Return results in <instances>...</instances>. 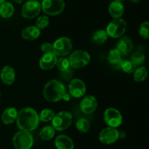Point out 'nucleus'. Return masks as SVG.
<instances>
[{
	"mask_svg": "<svg viewBox=\"0 0 149 149\" xmlns=\"http://www.w3.org/2000/svg\"><path fill=\"white\" fill-rule=\"evenodd\" d=\"M133 78L135 82H143L148 77V70L146 67H140L133 72Z\"/></svg>",
	"mask_w": 149,
	"mask_h": 149,
	"instance_id": "nucleus-24",
	"label": "nucleus"
},
{
	"mask_svg": "<svg viewBox=\"0 0 149 149\" xmlns=\"http://www.w3.org/2000/svg\"><path fill=\"white\" fill-rule=\"evenodd\" d=\"M80 109L84 113L91 114L95 111L97 107V102L96 98L92 95L85 96L80 102Z\"/></svg>",
	"mask_w": 149,
	"mask_h": 149,
	"instance_id": "nucleus-13",
	"label": "nucleus"
},
{
	"mask_svg": "<svg viewBox=\"0 0 149 149\" xmlns=\"http://www.w3.org/2000/svg\"><path fill=\"white\" fill-rule=\"evenodd\" d=\"M14 13V6L9 1L0 4V16L3 18H10Z\"/></svg>",
	"mask_w": 149,
	"mask_h": 149,
	"instance_id": "nucleus-22",
	"label": "nucleus"
},
{
	"mask_svg": "<svg viewBox=\"0 0 149 149\" xmlns=\"http://www.w3.org/2000/svg\"><path fill=\"white\" fill-rule=\"evenodd\" d=\"M116 48L122 55H127L133 48V42L128 37H123L118 41Z\"/></svg>",
	"mask_w": 149,
	"mask_h": 149,
	"instance_id": "nucleus-17",
	"label": "nucleus"
},
{
	"mask_svg": "<svg viewBox=\"0 0 149 149\" xmlns=\"http://www.w3.org/2000/svg\"><path fill=\"white\" fill-rule=\"evenodd\" d=\"M131 61L135 64V66L141 65L145 61V55L141 52L134 53L132 56Z\"/></svg>",
	"mask_w": 149,
	"mask_h": 149,
	"instance_id": "nucleus-31",
	"label": "nucleus"
},
{
	"mask_svg": "<svg viewBox=\"0 0 149 149\" xmlns=\"http://www.w3.org/2000/svg\"><path fill=\"white\" fill-rule=\"evenodd\" d=\"M55 145L57 149H74V144L72 139L68 135L60 134L55 140Z\"/></svg>",
	"mask_w": 149,
	"mask_h": 149,
	"instance_id": "nucleus-16",
	"label": "nucleus"
},
{
	"mask_svg": "<svg viewBox=\"0 0 149 149\" xmlns=\"http://www.w3.org/2000/svg\"><path fill=\"white\" fill-rule=\"evenodd\" d=\"M127 22L122 18L113 19L108 24L106 32L108 36L112 38H119L125 33Z\"/></svg>",
	"mask_w": 149,
	"mask_h": 149,
	"instance_id": "nucleus-6",
	"label": "nucleus"
},
{
	"mask_svg": "<svg viewBox=\"0 0 149 149\" xmlns=\"http://www.w3.org/2000/svg\"><path fill=\"white\" fill-rule=\"evenodd\" d=\"M120 67L125 72L128 73V74L132 73L135 71V69H136V66L135 65V64L131 60L122 61V63H121Z\"/></svg>",
	"mask_w": 149,
	"mask_h": 149,
	"instance_id": "nucleus-28",
	"label": "nucleus"
},
{
	"mask_svg": "<svg viewBox=\"0 0 149 149\" xmlns=\"http://www.w3.org/2000/svg\"><path fill=\"white\" fill-rule=\"evenodd\" d=\"M58 57L54 53H45L39 60V67L43 70H49L56 65Z\"/></svg>",
	"mask_w": 149,
	"mask_h": 149,
	"instance_id": "nucleus-14",
	"label": "nucleus"
},
{
	"mask_svg": "<svg viewBox=\"0 0 149 149\" xmlns=\"http://www.w3.org/2000/svg\"><path fill=\"white\" fill-rule=\"evenodd\" d=\"M90 53L83 50H77L70 54L68 58L70 67L74 69H79L85 67L90 61Z\"/></svg>",
	"mask_w": 149,
	"mask_h": 149,
	"instance_id": "nucleus-3",
	"label": "nucleus"
},
{
	"mask_svg": "<svg viewBox=\"0 0 149 149\" xmlns=\"http://www.w3.org/2000/svg\"><path fill=\"white\" fill-rule=\"evenodd\" d=\"M55 129L52 126H46L43 127L39 132V137L42 140H45V141L52 140L55 137Z\"/></svg>",
	"mask_w": 149,
	"mask_h": 149,
	"instance_id": "nucleus-23",
	"label": "nucleus"
},
{
	"mask_svg": "<svg viewBox=\"0 0 149 149\" xmlns=\"http://www.w3.org/2000/svg\"><path fill=\"white\" fill-rule=\"evenodd\" d=\"M86 85L81 79L75 78L71 80L68 84V91L74 98H81L85 94Z\"/></svg>",
	"mask_w": 149,
	"mask_h": 149,
	"instance_id": "nucleus-12",
	"label": "nucleus"
},
{
	"mask_svg": "<svg viewBox=\"0 0 149 149\" xmlns=\"http://www.w3.org/2000/svg\"><path fill=\"white\" fill-rule=\"evenodd\" d=\"M108 39V34L106 33V30H103V29H100V30H97L93 33V37H92V39L93 42L97 45H101L106 42V41Z\"/></svg>",
	"mask_w": 149,
	"mask_h": 149,
	"instance_id": "nucleus-25",
	"label": "nucleus"
},
{
	"mask_svg": "<svg viewBox=\"0 0 149 149\" xmlns=\"http://www.w3.org/2000/svg\"><path fill=\"white\" fill-rule=\"evenodd\" d=\"M58 70L61 72H65L66 70H69L70 64L68 59L65 57H60L57 59L56 65Z\"/></svg>",
	"mask_w": 149,
	"mask_h": 149,
	"instance_id": "nucleus-29",
	"label": "nucleus"
},
{
	"mask_svg": "<svg viewBox=\"0 0 149 149\" xmlns=\"http://www.w3.org/2000/svg\"><path fill=\"white\" fill-rule=\"evenodd\" d=\"M39 114L33 108L30 107L23 108L17 112L16 122L18 128L22 131H33L39 124Z\"/></svg>",
	"mask_w": 149,
	"mask_h": 149,
	"instance_id": "nucleus-1",
	"label": "nucleus"
},
{
	"mask_svg": "<svg viewBox=\"0 0 149 149\" xmlns=\"http://www.w3.org/2000/svg\"><path fill=\"white\" fill-rule=\"evenodd\" d=\"M66 93V89L62 82L52 80L46 83L43 89V96L48 102H56L63 99Z\"/></svg>",
	"mask_w": 149,
	"mask_h": 149,
	"instance_id": "nucleus-2",
	"label": "nucleus"
},
{
	"mask_svg": "<svg viewBox=\"0 0 149 149\" xmlns=\"http://www.w3.org/2000/svg\"><path fill=\"white\" fill-rule=\"evenodd\" d=\"M49 24V17L47 15H42L36 19V26L39 29H44Z\"/></svg>",
	"mask_w": 149,
	"mask_h": 149,
	"instance_id": "nucleus-30",
	"label": "nucleus"
},
{
	"mask_svg": "<svg viewBox=\"0 0 149 149\" xmlns=\"http://www.w3.org/2000/svg\"><path fill=\"white\" fill-rule=\"evenodd\" d=\"M119 138V131L113 127L104 128L99 134V140L103 144L110 145L114 143Z\"/></svg>",
	"mask_w": 149,
	"mask_h": 149,
	"instance_id": "nucleus-11",
	"label": "nucleus"
},
{
	"mask_svg": "<svg viewBox=\"0 0 149 149\" xmlns=\"http://www.w3.org/2000/svg\"><path fill=\"white\" fill-rule=\"evenodd\" d=\"M0 77L3 83L6 85H12L15 80V72L10 66H4L0 72Z\"/></svg>",
	"mask_w": 149,
	"mask_h": 149,
	"instance_id": "nucleus-15",
	"label": "nucleus"
},
{
	"mask_svg": "<svg viewBox=\"0 0 149 149\" xmlns=\"http://www.w3.org/2000/svg\"><path fill=\"white\" fill-rule=\"evenodd\" d=\"M4 1H6V0H0V4H2V3H4Z\"/></svg>",
	"mask_w": 149,
	"mask_h": 149,
	"instance_id": "nucleus-37",
	"label": "nucleus"
},
{
	"mask_svg": "<svg viewBox=\"0 0 149 149\" xmlns=\"http://www.w3.org/2000/svg\"><path fill=\"white\" fill-rule=\"evenodd\" d=\"M42 6L37 0H29L23 5L21 15L23 18L27 19L34 18L40 13Z\"/></svg>",
	"mask_w": 149,
	"mask_h": 149,
	"instance_id": "nucleus-9",
	"label": "nucleus"
},
{
	"mask_svg": "<svg viewBox=\"0 0 149 149\" xmlns=\"http://www.w3.org/2000/svg\"><path fill=\"white\" fill-rule=\"evenodd\" d=\"M72 115L68 111H61L52 120V127L57 131H64L71 126Z\"/></svg>",
	"mask_w": 149,
	"mask_h": 149,
	"instance_id": "nucleus-5",
	"label": "nucleus"
},
{
	"mask_svg": "<svg viewBox=\"0 0 149 149\" xmlns=\"http://www.w3.org/2000/svg\"><path fill=\"white\" fill-rule=\"evenodd\" d=\"M90 127V122L84 118H81L76 122V128L79 132L87 133Z\"/></svg>",
	"mask_w": 149,
	"mask_h": 149,
	"instance_id": "nucleus-27",
	"label": "nucleus"
},
{
	"mask_svg": "<svg viewBox=\"0 0 149 149\" xmlns=\"http://www.w3.org/2000/svg\"><path fill=\"white\" fill-rule=\"evenodd\" d=\"M124 12H125V7L121 1L114 0L109 4V13L113 18H120L123 15Z\"/></svg>",
	"mask_w": 149,
	"mask_h": 149,
	"instance_id": "nucleus-18",
	"label": "nucleus"
},
{
	"mask_svg": "<svg viewBox=\"0 0 149 149\" xmlns=\"http://www.w3.org/2000/svg\"><path fill=\"white\" fill-rule=\"evenodd\" d=\"M40 29L36 26H29L25 28L21 32L22 37L28 41H33L40 36Z\"/></svg>",
	"mask_w": 149,
	"mask_h": 149,
	"instance_id": "nucleus-19",
	"label": "nucleus"
},
{
	"mask_svg": "<svg viewBox=\"0 0 149 149\" xmlns=\"http://www.w3.org/2000/svg\"><path fill=\"white\" fill-rule=\"evenodd\" d=\"M12 1H13L15 3H18V4H20V3L23 2V1H27V0H12Z\"/></svg>",
	"mask_w": 149,
	"mask_h": 149,
	"instance_id": "nucleus-35",
	"label": "nucleus"
},
{
	"mask_svg": "<svg viewBox=\"0 0 149 149\" xmlns=\"http://www.w3.org/2000/svg\"><path fill=\"white\" fill-rule=\"evenodd\" d=\"M13 143L15 149H31L33 145V136L29 131L20 130L14 135Z\"/></svg>",
	"mask_w": 149,
	"mask_h": 149,
	"instance_id": "nucleus-4",
	"label": "nucleus"
},
{
	"mask_svg": "<svg viewBox=\"0 0 149 149\" xmlns=\"http://www.w3.org/2000/svg\"><path fill=\"white\" fill-rule=\"evenodd\" d=\"M63 99H64V100H65V101L70 100L69 94H68V93H65V95H64V96H63Z\"/></svg>",
	"mask_w": 149,
	"mask_h": 149,
	"instance_id": "nucleus-34",
	"label": "nucleus"
},
{
	"mask_svg": "<svg viewBox=\"0 0 149 149\" xmlns=\"http://www.w3.org/2000/svg\"><path fill=\"white\" fill-rule=\"evenodd\" d=\"M130 1H132V2L136 3V2H138V1H140V0H130Z\"/></svg>",
	"mask_w": 149,
	"mask_h": 149,
	"instance_id": "nucleus-36",
	"label": "nucleus"
},
{
	"mask_svg": "<svg viewBox=\"0 0 149 149\" xmlns=\"http://www.w3.org/2000/svg\"><path fill=\"white\" fill-rule=\"evenodd\" d=\"M116 1H123V0H116Z\"/></svg>",
	"mask_w": 149,
	"mask_h": 149,
	"instance_id": "nucleus-38",
	"label": "nucleus"
},
{
	"mask_svg": "<svg viewBox=\"0 0 149 149\" xmlns=\"http://www.w3.org/2000/svg\"><path fill=\"white\" fill-rule=\"evenodd\" d=\"M0 97H1V92H0Z\"/></svg>",
	"mask_w": 149,
	"mask_h": 149,
	"instance_id": "nucleus-39",
	"label": "nucleus"
},
{
	"mask_svg": "<svg viewBox=\"0 0 149 149\" xmlns=\"http://www.w3.org/2000/svg\"><path fill=\"white\" fill-rule=\"evenodd\" d=\"M42 10L48 15H58L62 13L65 9L63 0H42Z\"/></svg>",
	"mask_w": 149,
	"mask_h": 149,
	"instance_id": "nucleus-8",
	"label": "nucleus"
},
{
	"mask_svg": "<svg viewBox=\"0 0 149 149\" xmlns=\"http://www.w3.org/2000/svg\"><path fill=\"white\" fill-rule=\"evenodd\" d=\"M104 121L109 127L116 128L122 124V115L117 109L114 108H109L104 112Z\"/></svg>",
	"mask_w": 149,
	"mask_h": 149,
	"instance_id": "nucleus-10",
	"label": "nucleus"
},
{
	"mask_svg": "<svg viewBox=\"0 0 149 149\" xmlns=\"http://www.w3.org/2000/svg\"><path fill=\"white\" fill-rule=\"evenodd\" d=\"M41 51L45 53H53V47L52 44L49 42H44L41 45Z\"/></svg>",
	"mask_w": 149,
	"mask_h": 149,
	"instance_id": "nucleus-33",
	"label": "nucleus"
},
{
	"mask_svg": "<svg viewBox=\"0 0 149 149\" xmlns=\"http://www.w3.org/2000/svg\"><path fill=\"white\" fill-rule=\"evenodd\" d=\"M107 59L108 61L111 65L117 66L119 67H120L121 63L123 61L122 59V54L120 53V52L116 48H113V49H111L109 51Z\"/></svg>",
	"mask_w": 149,
	"mask_h": 149,
	"instance_id": "nucleus-21",
	"label": "nucleus"
},
{
	"mask_svg": "<svg viewBox=\"0 0 149 149\" xmlns=\"http://www.w3.org/2000/svg\"><path fill=\"white\" fill-rule=\"evenodd\" d=\"M53 53L57 56L63 57L68 55L72 51V42L69 37H61L52 44Z\"/></svg>",
	"mask_w": 149,
	"mask_h": 149,
	"instance_id": "nucleus-7",
	"label": "nucleus"
},
{
	"mask_svg": "<svg viewBox=\"0 0 149 149\" xmlns=\"http://www.w3.org/2000/svg\"><path fill=\"white\" fill-rule=\"evenodd\" d=\"M17 110L15 108H7L2 112L1 121L4 124H11L16 121L17 116Z\"/></svg>",
	"mask_w": 149,
	"mask_h": 149,
	"instance_id": "nucleus-20",
	"label": "nucleus"
},
{
	"mask_svg": "<svg viewBox=\"0 0 149 149\" xmlns=\"http://www.w3.org/2000/svg\"><path fill=\"white\" fill-rule=\"evenodd\" d=\"M139 34L144 39L149 37V22L145 21L141 23L139 29Z\"/></svg>",
	"mask_w": 149,
	"mask_h": 149,
	"instance_id": "nucleus-32",
	"label": "nucleus"
},
{
	"mask_svg": "<svg viewBox=\"0 0 149 149\" xmlns=\"http://www.w3.org/2000/svg\"><path fill=\"white\" fill-rule=\"evenodd\" d=\"M37 1H42V0H37Z\"/></svg>",
	"mask_w": 149,
	"mask_h": 149,
	"instance_id": "nucleus-40",
	"label": "nucleus"
},
{
	"mask_svg": "<svg viewBox=\"0 0 149 149\" xmlns=\"http://www.w3.org/2000/svg\"><path fill=\"white\" fill-rule=\"evenodd\" d=\"M55 113L52 109L49 108H46L41 111V112L39 115V121L42 122H49L52 121V118L55 116Z\"/></svg>",
	"mask_w": 149,
	"mask_h": 149,
	"instance_id": "nucleus-26",
	"label": "nucleus"
}]
</instances>
